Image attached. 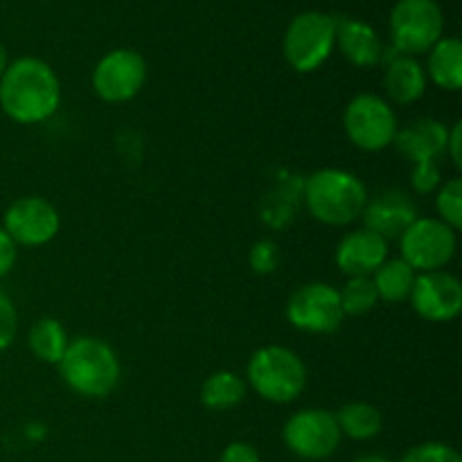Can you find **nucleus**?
I'll return each instance as SVG.
<instances>
[{"label": "nucleus", "mask_w": 462, "mask_h": 462, "mask_svg": "<svg viewBox=\"0 0 462 462\" xmlns=\"http://www.w3.org/2000/svg\"><path fill=\"white\" fill-rule=\"evenodd\" d=\"M460 147H462V126L460 122H456L454 129L449 131V135H447V156L454 161L456 167H462V153H460Z\"/></svg>", "instance_id": "obj_32"}, {"label": "nucleus", "mask_w": 462, "mask_h": 462, "mask_svg": "<svg viewBox=\"0 0 462 462\" xmlns=\"http://www.w3.org/2000/svg\"><path fill=\"white\" fill-rule=\"evenodd\" d=\"M429 79L442 90H460L462 86V43L458 36H442L429 50L427 70Z\"/></svg>", "instance_id": "obj_19"}, {"label": "nucleus", "mask_w": 462, "mask_h": 462, "mask_svg": "<svg viewBox=\"0 0 462 462\" xmlns=\"http://www.w3.org/2000/svg\"><path fill=\"white\" fill-rule=\"evenodd\" d=\"M61 104V81L48 61L21 57L0 77V108L18 125H39Z\"/></svg>", "instance_id": "obj_1"}, {"label": "nucleus", "mask_w": 462, "mask_h": 462, "mask_svg": "<svg viewBox=\"0 0 462 462\" xmlns=\"http://www.w3.org/2000/svg\"><path fill=\"white\" fill-rule=\"evenodd\" d=\"M388 260V242L368 228L347 233L337 246V266L347 278H370Z\"/></svg>", "instance_id": "obj_15"}, {"label": "nucleus", "mask_w": 462, "mask_h": 462, "mask_svg": "<svg viewBox=\"0 0 462 462\" xmlns=\"http://www.w3.org/2000/svg\"><path fill=\"white\" fill-rule=\"evenodd\" d=\"M383 88L391 102L413 104L427 90V72H424L422 63L415 57H406V54H393L386 63V72H383Z\"/></svg>", "instance_id": "obj_18"}, {"label": "nucleus", "mask_w": 462, "mask_h": 462, "mask_svg": "<svg viewBox=\"0 0 462 462\" xmlns=\"http://www.w3.org/2000/svg\"><path fill=\"white\" fill-rule=\"evenodd\" d=\"M338 298H341V307L346 316L368 314L379 302L373 278H350L346 282V287L338 291Z\"/></svg>", "instance_id": "obj_24"}, {"label": "nucleus", "mask_w": 462, "mask_h": 462, "mask_svg": "<svg viewBox=\"0 0 462 462\" xmlns=\"http://www.w3.org/2000/svg\"><path fill=\"white\" fill-rule=\"evenodd\" d=\"M219 462H262L260 451L248 442H230L224 451H221Z\"/></svg>", "instance_id": "obj_30"}, {"label": "nucleus", "mask_w": 462, "mask_h": 462, "mask_svg": "<svg viewBox=\"0 0 462 462\" xmlns=\"http://www.w3.org/2000/svg\"><path fill=\"white\" fill-rule=\"evenodd\" d=\"M18 332V311L12 298L0 289V352L7 350Z\"/></svg>", "instance_id": "obj_28"}, {"label": "nucleus", "mask_w": 462, "mask_h": 462, "mask_svg": "<svg viewBox=\"0 0 462 462\" xmlns=\"http://www.w3.org/2000/svg\"><path fill=\"white\" fill-rule=\"evenodd\" d=\"M402 462H462L460 454L445 442H422L406 451Z\"/></svg>", "instance_id": "obj_26"}, {"label": "nucleus", "mask_w": 462, "mask_h": 462, "mask_svg": "<svg viewBox=\"0 0 462 462\" xmlns=\"http://www.w3.org/2000/svg\"><path fill=\"white\" fill-rule=\"evenodd\" d=\"M305 203L311 217L328 226H347L359 219L368 203L364 180L347 170L325 167L305 180Z\"/></svg>", "instance_id": "obj_3"}, {"label": "nucleus", "mask_w": 462, "mask_h": 462, "mask_svg": "<svg viewBox=\"0 0 462 462\" xmlns=\"http://www.w3.org/2000/svg\"><path fill=\"white\" fill-rule=\"evenodd\" d=\"M411 183H413V189L420 194H431L436 192L442 185L440 167L438 162H418L413 167V176H411Z\"/></svg>", "instance_id": "obj_29"}, {"label": "nucleus", "mask_w": 462, "mask_h": 462, "mask_svg": "<svg viewBox=\"0 0 462 462\" xmlns=\"http://www.w3.org/2000/svg\"><path fill=\"white\" fill-rule=\"evenodd\" d=\"M244 397H246V382L230 370L210 374L201 386V404L217 413L233 411L235 406L242 404Z\"/></svg>", "instance_id": "obj_20"}, {"label": "nucleus", "mask_w": 462, "mask_h": 462, "mask_svg": "<svg viewBox=\"0 0 462 462\" xmlns=\"http://www.w3.org/2000/svg\"><path fill=\"white\" fill-rule=\"evenodd\" d=\"M287 319L307 334H332L341 328L343 307L338 289L325 282H310L296 289L287 302Z\"/></svg>", "instance_id": "obj_10"}, {"label": "nucleus", "mask_w": 462, "mask_h": 462, "mask_svg": "<svg viewBox=\"0 0 462 462\" xmlns=\"http://www.w3.org/2000/svg\"><path fill=\"white\" fill-rule=\"evenodd\" d=\"M370 278H373L374 289H377L379 300L404 302L409 300L411 291H413L418 273L402 257H395V260L383 262Z\"/></svg>", "instance_id": "obj_21"}, {"label": "nucleus", "mask_w": 462, "mask_h": 462, "mask_svg": "<svg viewBox=\"0 0 462 462\" xmlns=\"http://www.w3.org/2000/svg\"><path fill=\"white\" fill-rule=\"evenodd\" d=\"M343 126L350 143L364 152L391 147L400 129L391 102L374 93H361L350 99L343 113Z\"/></svg>", "instance_id": "obj_8"}, {"label": "nucleus", "mask_w": 462, "mask_h": 462, "mask_svg": "<svg viewBox=\"0 0 462 462\" xmlns=\"http://www.w3.org/2000/svg\"><path fill=\"white\" fill-rule=\"evenodd\" d=\"M334 418H337L341 436L350 438V440H370V438L379 436L383 424L377 406L368 404V402H350V404L341 406Z\"/></svg>", "instance_id": "obj_23"}, {"label": "nucleus", "mask_w": 462, "mask_h": 462, "mask_svg": "<svg viewBox=\"0 0 462 462\" xmlns=\"http://www.w3.org/2000/svg\"><path fill=\"white\" fill-rule=\"evenodd\" d=\"M337 45L343 57L359 68L377 66L383 59V45L373 25L356 18H337Z\"/></svg>", "instance_id": "obj_17"}, {"label": "nucleus", "mask_w": 462, "mask_h": 462, "mask_svg": "<svg viewBox=\"0 0 462 462\" xmlns=\"http://www.w3.org/2000/svg\"><path fill=\"white\" fill-rule=\"evenodd\" d=\"M458 230L447 226L436 217H418L400 237L402 260L415 273L442 271L456 255Z\"/></svg>", "instance_id": "obj_7"}, {"label": "nucleus", "mask_w": 462, "mask_h": 462, "mask_svg": "<svg viewBox=\"0 0 462 462\" xmlns=\"http://www.w3.org/2000/svg\"><path fill=\"white\" fill-rule=\"evenodd\" d=\"M70 343L66 328L59 323L57 319H39L30 328V337H27V346H30L32 355L43 364L59 365V361L66 355V347Z\"/></svg>", "instance_id": "obj_22"}, {"label": "nucleus", "mask_w": 462, "mask_h": 462, "mask_svg": "<svg viewBox=\"0 0 462 462\" xmlns=\"http://www.w3.org/2000/svg\"><path fill=\"white\" fill-rule=\"evenodd\" d=\"M59 373L70 391L88 400L108 397L120 383V359L106 341L97 337L72 338L59 361Z\"/></svg>", "instance_id": "obj_2"}, {"label": "nucleus", "mask_w": 462, "mask_h": 462, "mask_svg": "<svg viewBox=\"0 0 462 462\" xmlns=\"http://www.w3.org/2000/svg\"><path fill=\"white\" fill-rule=\"evenodd\" d=\"M447 129L436 117H418L409 122L404 129H397L393 144L404 158L418 162H438V158L447 152Z\"/></svg>", "instance_id": "obj_16"}, {"label": "nucleus", "mask_w": 462, "mask_h": 462, "mask_svg": "<svg viewBox=\"0 0 462 462\" xmlns=\"http://www.w3.org/2000/svg\"><path fill=\"white\" fill-rule=\"evenodd\" d=\"M438 208V219L445 221L454 230H460L462 226V179H449L438 188L436 197Z\"/></svg>", "instance_id": "obj_25"}, {"label": "nucleus", "mask_w": 462, "mask_h": 462, "mask_svg": "<svg viewBox=\"0 0 462 462\" xmlns=\"http://www.w3.org/2000/svg\"><path fill=\"white\" fill-rule=\"evenodd\" d=\"M445 14L436 0H397L391 12V39L397 54H424L442 39Z\"/></svg>", "instance_id": "obj_6"}, {"label": "nucleus", "mask_w": 462, "mask_h": 462, "mask_svg": "<svg viewBox=\"0 0 462 462\" xmlns=\"http://www.w3.org/2000/svg\"><path fill=\"white\" fill-rule=\"evenodd\" d=\"M147 81V63L143 54L129 48H117L104 54L93 70V90L108 104L129 102Z\"/></svg>", "instance_id": "obj_11"}, {"label": "nucleus", "mask_w": 462, "mask_h": 462, "mask_svg": "<svg viewBox=\"0 0 462 462\" xmlns=\"http://www.w3.org/2000/svg\"><path fill=\"white\" fill-rule=\"evenodd\" d=\"M9 66V57H7V48H5L3 43H0V77L5 75V70H7Z\"/></svg>", "instance_id": "obj_33"}, {"label": "nucleus", "mask_w": 462, "mask_h": 462, "mask_svg": "<svg viewBox=\"0 0 462 462\" xmlns=\"http://www.w3.org/2000/svg\"><path fill=\"white\" fill-rule=\"evenodd\" d=\"M409 300L420 319L429 323H449L462 311V284L447 271L418 273Z\"/></svg>", "instance_id": "obj_13"}, {"label": "nucleus", "mask_w": 462, "mask_h": 462, "mask_svg": "<svg viewBox=\"0 0 462 462\" xmlns=\"http://www.w3.org/2000/svg\"><path fill=\"white\" fill-rule=\"evenodd\" d=\"M248 264L260 275L273 273L280 264V246L271 239H260L257 244H253L251 253H248Z\"/></svg>", "instance_id": "obj_27"}, {"label": "nucleus", "mask_w": 462, "mask_h": 462, "mask_svg": "<svg viewBox=\"0 0 462 462\" xmlns=\"http://www.w3.org/2000/svg\"><path fill=\"white\" fill-rule=\"evenodd\" d=\"M337 45V18L332 14L302 12L293 16L282 39V52L298 72H314L323 66Z\"/></svg>", "instance_id": "obj_5"}, {"label": "nucleus", "mask_w": 462, "mask_h": 462, "mask_svg": "<svg viewBox=\"0 0 462 462\" xmlns=\"http://www.w3.org/2000/svg\"><path fill=\"white\" fill-rule=\"evenodd\" d=\"M284 445L302 460H325L341 445V431L334 413L325 409H302L284 424Z\"/></svg>", "instance_id": "obj_9"}, {"label": "nucleus", "mask_w": 462, "mask_h": 462, "mask_svg": "<svg viewBox=\"0 0 462 462\" xmlns=\"http://www.w3.org/2000/svg\"><path fill=\"white\" fill-rule=\"evenodd\" d=\"M361 217L365 221V228L377 233L386 242H393V239H400L406 228L418 219V208L404 192L388 189L365 203Z\"/></svg>", "instance_id": "obj_14"}, {"label": "nucleus", "mask_w": 462, "mask_h": 462, "mask_svg": "<svg viewBox=\"0 0 462 462\" xmlns=\"http://www.w3.org/2000/svg\"><path fill=\"white\" fill-rule=\"evenodd\" d=\"M16 257H18V246L14 244V239L0 228V280L14 269L16 264Z\"/></svg>", "instance_id": "obj_31"}, {"label": "nucleus", "mask_w": 462, "mask_h": 462, "mask_svg": "<svg viewBox=\"0 0 462 462\" xmlns=\"http://www.w3.org/2000/svg\"><path fill=\"white\" fill-rule=\"evenodd\" d=\"M253 391L273 404L298 400L307 386V368L300 356L282 346H264L253 352L246 368Z\"/></svg>", "instance_id": "obj_4"}, {"label": "nucleus", "mask_w": 462, "mask_h": 462, "mask_svg": "<svg viewBox=\"0 0 462 462\" xmlns=\"http://www.w3.org/2000/svg\"><path fill=\"white\" fill-rule=\"evenodd\" d=\"M355 462H391L386 458V456H379V454H365V456H359Z\"/></svg>", "instance_id": "obj_34"}, {"label": "nucleus", "mask_w": 462, "mask_h": 462, "mask_svg": "<svg viewBox=\"0 0 462 462\" xmlns=\"http://www.w3.org/2000/svg\"><path fill=\"white\" fill-rule=\"evenodd\" d=\"M61 228L57 208L41 197H21L7 208L3 230L21 246H43L52 242Z\"/></svg>", "instance_id": "obj_12"}]
</instances>
